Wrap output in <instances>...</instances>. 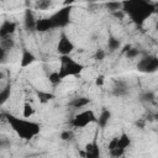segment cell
<instances>
[{
	"label": "cell",
	"mask_w": 158,
	"mask_h": 158,
	"mask_svg": "<svg viewBox=\"0 0 158 158\" xmlns=\"http://www.w3.org/2000/svg\"><path fill=\"white\" fill-rule=\"evenodd\" d=\"M10 95H11V86L10 85H6L5 88H2L0 90V107L9 100Z\"/></svg>",
	"instance_id": "17"
},
{
	"label": "cell",
	"mask_w": 158,
	"mask_h": 158,
	"mask_svg": "<svg viewBox=\"0 0 158 158\" xmlns=\"http://www.w3.org/2000/svg\"><path fill=\"white\" fill-rule=\"evenodd\" d=\"M120 47H121V42H120L117 38H115V37H110V38L107 40V48H109L110 52L117 51Z\"/></svg>",
	"instance_id": "21"
},
{
	"label": "cell",
	"mask_w": 158,
	"mask_h": 158,
	"mask_svg": "<svg viewBox=\"0 0 158 158\" xmlns=\"http://www.w3.org/2000/svg\"><path fill=\"white\" fill-rule=\"evenodd\" d=\"M99 154H100V149H99L96 139H94V141H91V142L85 144L83 156H85L88 158H96V157H99Z\"/></svg>",
	"instance_id": "10"
},
{
	"label": "cell",
	"mask_w": 158,
	"mask_h": 158,
	"mask_svg": "<svg viewBox=\"0 0 158 158\" xmlns=\"http://www.w3.org/2000/svg\"><path fill=\"white\" fill-rule=\"evenodd\" d=\"M49 30H53L52 22L49 20V17H44V19H40L36 22V31L38 32H47Z\"/></svg>",
	"instance_id": "12"
},
{
	"label": "cell",
	"mask_w": 158,
	"mask_h": 158,
	"mask_svg": "<svg viewBox=\"0 0 158 158\" xmlns=\"http://www.w3.org/2000/svg\"><path fill=\"white\" fill-rule=\"evenodd\" d=\"M36 94H37V98L40 100L41 104H47L52 99H54V95L49 91H44V90H36Z\"/></svg>",
	"instance_id": "15"
},
{
	"label": "cell",
	"mask_w": 158,
	"mask_h": 158,
	"mask_svg": "<svg viewBox=\"0 0 158 158\" xmlns=\"http://www.w3.org/2000/svg\"><path fill=\"white\" fill-rule=\"evenodd\" d=\"M110 118H111V112H110V110L105 109V110H102V111L100 112V115L96 117V123H98V126H99L100 128H104V127H106V125L109 123Z\"/></svg>",
	"instance_id": "13"
},
{
	"label": "cell",
	"mask_w": 158,
	"mask_h": 158,
	"mask_svg": "<svg viewBox=\"0 0 158 158\" xmlns=\"http://www.w3.org/2000/svg\"><path fill=\"white\" fill-rule=\"evenodd\" d=\"M0 148H2V146H1V138H0Z\"/></svg>",
	"instance_id": "32"
},
{
	"label": "cell",
	"mask_w": 158,
	"mask_h": 158,
	"mask_svg": "<svg viewBox=\"0 0 158 158\" xmlns=\"http://www.w3.org/2000/svg\"><path fill=\"white\" fill-rule=\"evenodd\" d=\"M137 69L142 73H154L158 69V58L152 54L142 57L137 63Z\"/></svg>",
	"instance_id": "6"
},
{
	"label": "cell",
	"mask_w": 158,
	"mask_h": 158,
	"mask_svg": "<svg viewBox=\"0 0 158 158\" xmlns=\"http://www.w3.org/2000/svg\"><path fill=\"white\" fill-rule=\"evenodd\" d=\"M88 104H90V99L86 96H79V98L73 99V101H70V106L74 109H83Z\"/></svg>",
	"instance_id": "14"
},
{
	"label": "cell",
	"mask_w": 158,
	"mask_h": 158,
	"mask_svg": "<svg viewBox=\"0 0 158 158\" xmlns=\"http://www.w3.org/2000/svg\"><path fill=\"white\" fill-rule=\"evenodd\" d=\"M83 70H84V65L81 63H79L70 56H60L58 73H59V77L62 78V80L68 77L79 75Z\"/></svg>",
	"instance_id": "3"
},
{
	"label": "cell",
	"mask_w": 158,
	"mask_h": 158,
	"mask_svg": "<svg viewBox=\"0 0 158 158\" xmlns=\"http://www.w3.org/2000/svg\"><path fill=\"white\" fill-rule=\"evenodd\" d=\"M122 11L136 25L141 26L156 11V5L148 0H123Z\"/></svg>",
	"instance_id": "1"
},
{
	"label": "cell",
	"mask_w": 158,
	"mask_h": 158,
	"mask_svg": "<svg viewBox=\"0 0 158 158\" xmlns=\"http://www.w3.org/2000/svg\"><path fill=\"white\" fill-rule=\"evenodd\" d=\"M0 46L2 48H5L6 51L11 49L14 46H15V41L12 38V36H6L4 38H0Z\"/></svg>",
	"instance_id": "19"
},
{
	"label": "cell",
	"mask_w": 158,
	"mask_h": 158,
	"mask_svg": "<svg viewBox=\"0 0 158 158\" xmlns=\"http://www.w3.org/2000/svg\"><path fill=\"white\" fill-rule=\"evenodd\" d=\"M72 5H64L62 9L57 10L54 14L49 16L53 28H64L70 21Z\"/></svg>",
	"instance_id": "4"
},
{
	"label": "cell",
	"mask_w": 158,
	"mask_h": 158,
	"mask_svg": "<svg viewBox=\"0 0 158 158\" xmlns=\"http://www.w3.org/2000/svg\"><path fill=\"white\" fill-rule=\"evenodd\" d=\"M73 138V131H69V130H65L60 133V139L63 141H69Z\"/></svg>",
	"instance_id": "26"
},
{
	"label": "cell",
	"mask_w": 158,
	"mask_h": 158,
	"mask_svg": "<svg viewBox=\"0 0 158 158\" xmlns=\"http://www.w3.org/2000/svg\"><path fill=\"white\" fill-rule=\"evenodd\" d=\"M2 78H4V73H2V72H0V80H1Z\"/></svg>",
	"instance_id": "31"
},
{
	"label": "cell",
	"mask_w": 158,
	"mask_h": 158,
	"mask_svg": "<svg viewBox=\"0 0 158 158\" xmlns=\"http://www.w3.org/2000/svg\"><path fill=\"white\" fill-rule=\"evenodd\" d=\"M121 1H123V0H121Z\"/></svg>",
	"instance_id": "34"
},
{
	"label": "cell",
	"mask_w": 158,
	"mask_h": 158,
	"mask_svg": "<svg viewBox=\"0 0 158 158\" xmlns=\"http://www.w3.org/2000/svg\"><path fill=\"white\" fill-rule=\"evenodd\" d=\"M127 86L125 85V83H122V81H118L117 84H116V86L114 88V94L116 95V96H123V95H126L127 94Z\"/></svg>",
	"instance_id": "20"
},
{
	"label": "cell",
	"mask_w": 158,
	"mask_h": 158,
	"mask_svg": "<svg viewBox=\"0 0 158 158\" xmlns=\"http://www.w3.org/2000/svg\"><path fill=\"white\" fill-rule=\"evenodd\" d=\"M5 118L12 131L22 139H32L36 136L40 135L41 132V126L40 123L31 121L30 118L25 117H17L11 114H5Z\"/></svg>",
	"instance_id": "2"
},
{
	"label": "cell",
	"mask_w": 158,
	"mask_h": 158,
	"mask_svg": "<svg viewBox=\"0 0 158 158\" xmlns=\"http://www.w3.org/2000/svg\"><path fill=\"white\" fill-rule=\"evenodd\" d=\"M52 5V0H37L35 7L37 10H48Z\"/></svg>",
	"instance_id": "22"
},
{
	"label": "cell",
	"mask_w": 158,
	"mask_h": 158,
	"mask_svg": "<svg viewBox=\"0 0 158 158\" xmlns=\"http://www.w3.org/2000/svg\"><path fill=\"white\" fill-rule=\"evenodd\" d=\"M15 31H16V22L5 20L0 25V38H4L6 36H12Z\"/></svg>",
	"instance_id": "9"
},
{
	"label": "cell",
	"mask_w": 158,
	"mask_h": 158,
	"mask_svg": "<svg viewBox=\"0 0 158 158\" xmlns=\"http://www.w3.org/2000/svg\"><path fill=\"white\" fill-rule=\"evenodd\" d=\"M6 56H7V51L0 46V63H4L5 62Z\"/></svg>",
	"instance_id": "27"
},
{
	"label": "cell",
	"mask_w": 158,
	"mask_h": 158,
	"mask_svg": "<svg viewBox=\"0 0 158 158\" xmlns=\"http://www.w3.org/2000/svg\"><path fill=\"white\" fill-rule=\"evenodd\" d=\"M74 1H75V0H65V1H64V5H73Z\"/></svg>",
	"instance_id": "30"
},
{
	"label": "cell",
	"mask_w": 158,
	"mask_h": 158,
	"mask_svg": "<svg viewBox=\"0 0 158 158\" xmlns=\"http://www.w3.org/2000/svg\"><path fill=\"white\" fill-rule=\"evenodd\" d=\"M104 57H105V52L102 49H98L96 53H95V59L101 60V59H104Z\"/></svg>",
	"instance_id": "28"
},
{
	"label": "cell",
	"mask_w": 158,
	"mask_h": 158,
	"mask_svg": "<svg viewBox=\"0 0 158 158\" xmlns=\"http://www.w3.org/2000/svg\"><path fill=\"white\" fill-rule=\"evenodd\" d=\"M48 80H49V83L52 84V85H58L60 81H62V78L59 77V73H58V70H54V72H52L49 75H48Z\"/></svg>",
	"instance_id": "23"
},
{
	"label": "cell",
	"mask_w": 158,
	"mask_h": 158,
	"mask_svg": "<svg viewBox=\"0 0 158 158\" xmlns=\"http://www.w3.org/2000/svg\"><path fill=\"white\" fill-rule=\"evenodd\" d=\"M104 81H105V77H104V75H98L96 79H95V84H96L98 86H102Z\"/></svg>",
	"instance_id": "29"
},
{
	"label": "cell",
	"mask_w": 158,
	"mask_h": 158,
	"mask_svg": "<svg viewBox=\"0 0 158 158\" xmlns=\"http://www.w3.org/2000/svg\"><path fill=\"white\" fill-rule=\"evenodd\" d=\"M125 54H126V57H127L128 59H135L136 57L139 56V49H138V48H132V47H130V48L125 52Z\"/></svg>",
	"instance_id": "24"
},
{
	"label": "cell",
	"mask_w": 158,
	"mask_h": 158,
	"mask_svg": "<svg viewBox=\"0 0 158 158\" xmlns=\"http://www.w3.org/2000/svg\"><path fill=\"white\" fill-rule=\"evenodd\" d=\"M33 114H35V107H33V105H32L31 102H28V101H25V104H23V106H22V117H25V118H31V117L33 116Z\"/></svg>",
	"instance_id": "16"
},
{
	"label": "cell",
	"mask_w": 158,
	"mask_h": 158,
	"mask_svg": "<svg viewBox=\"0 0 158 158\" xmlns=\"http://www.w3.org/2000/svg\"><path fill=\"white\" fill-rule=\"evenodd\" d=\"M36 60V57H35V54L30 51V49H27V48H23L22 49V53H21V59H20V65L22 67V68H26V67H28V65H31L33 62Z\"/></svg>",
	"instance_id": "11"
},
{
	"label": "cell",
	"mask_w": 158,
	"mask_h": 158,
	"mask_svg": "<svg viewBox=\"0 0 158 158\" xmlns=\"http://www.w3.org/2000/svg\"><path fill=\"white\" fill-rule=\"evenodd\" d=\"M36 17L31 9H26L23 14V26L27 31H35L36 30Z\"/></svg>",
	"instance_id": "8"
},
{
	"label": "cell",
	"mask_w": 158,
	"mask_h": 158,
	"mask_svg": "<svg viewBox=\"0 0 158 158\" xmlns=\"http://www.w3.org/2000/svg\"><path fill=\"white\" fill-rule=\"evenodd\" d=\"M74 43L70 41V38L64 32H62L57 42V52L60 56H69L74 51Z\"/></svg>",
	"instance_id": "7"
},
{
	"label": "cell",
	"mask_w": 158,
	"mask_h": 158,
	"mask_svg": "<svg viewBox=\"0 0 158 158\" xmlns=\"http://www.w3.org/2000/svg\"><path fill=\"white\" fill-rule=\"evenodd\" d=\"M154 98H156L154 93H152V91H146L144 94H142L141 100H142V101H148V102H151V101L154 100Z\"/></svg>",
	"instance_id": "25"
},
{
	"label": "cell",
	"mask_w": 158,
	"mask_h": 158,
	"mask_svg": "<svg viewBox=\"0 0 158 158\" xmlns=\"http://www.w3.org/2000/svg\"><path fill=\"white\" fill-rule=\"evenodd\" d=\"M96 122V115L93 110L90 109H85L80 112H78L73 118H72V126L74 128H84L88 125Z\"/></svg>",
	"instance_id": "5"
},
{
	"label": "cell",
	"mask_w": 158,
	"mask_h": 158,
	"mask_svg": "<svg viewBox=\"0 0 158 158\" xmlns=\"http://www.w3.org/2000/svg\"><path fill=\"white\" fill-rule=\"evenodd\" d=\"M88 1H98V0H88Z\"/></svg>",
	"instance_id": "33"
},
{
	"label": "cell",
	"mask_w": 158,
	"mask_h": 158,
	"mask_svg": "<svg viewBox=\"0 0 158 158\" xmlns=\"http://www.w3.org/2000/svg\"><path fill=\"white\" fill-rule=\"evenodd\" d=\"M106 9L111 12L122 10V1H116V0H107L106 1Z\"/></svg>",
	"instance_id": "18"
}]
</instances>
